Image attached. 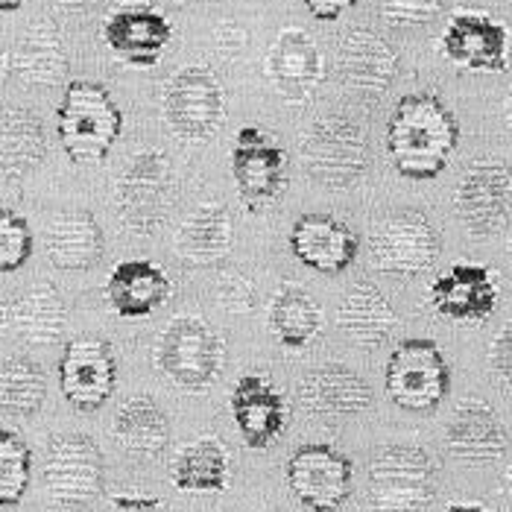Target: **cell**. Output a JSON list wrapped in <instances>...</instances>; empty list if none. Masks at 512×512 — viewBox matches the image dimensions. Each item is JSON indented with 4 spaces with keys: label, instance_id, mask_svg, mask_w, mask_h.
Returning <instances> with one entry per match:
<instances>
[{
    "label": "cell",
    "instance_id": "7402d4cb",
    "mask_svg": "<svg viewBox=\"0 0 512 512\" xmlns=\"http://www.w3.org/2000/svg\"><path fill=\"white\" fill-rule=\"evenodd\" d=\"M229 410L243 445L252 451L270 448L287 428V401L264 375L237 378L229 395Z\"/></svg>",
    "mask_w": 512,
    "mask_h": 512
},
{
    "label": "cell",
    "instance_id": "cb8c5ba5",
    "mask_svg": "<svg viewBox=\"0 0 512 512\" xmlns=\"http://www.w3.org/2000/svg\"><path fill=\"white\" fill-rule=\"evenodd\" d=\"M6 71H12L24 85L56 88L68 77V53L59 27L50 18H36L27 24L21 39L6 56Z\"/></svg>",
    "mask_w": 512,
    "mask_h": 512
},
{
    "label": "cell",
    "instance_id": "e0dca14e",
    "mask_svg": "<svg viewBox=\"0 0 512 512\" xmlns=\"http://www.w3.org/2000/svg\"><path fill=\"white\" fill-rule=\"evenodd\" d=\"M501 296L498 273L492 267L460 261L442 270L428 287L434 311L454 322H483L495 314Z\"/></svg>",
    "mask_w": 512,
    "mask_h": 512
},
{
    "label": "cell",
    "instance_id": "c3c4849f",
    "mask_svg": "<svg viewBox=\"0 0 512 512\" xmlns=\"http://www.w3.org/2000/svg\"><path fill=\"white\" fill-rule=\"evenodd\" d=\"M179 3H197V0H179Z\"/></svg>",
    "mask_w": 512,
    "mask_h": 512
},
{
    "label": "cell",
    "instance_id": "9c48e42d",
    "mask_svg": "<svg viewBox=\"0 0 512 512\" xmlns=\"http://www.w3.org/2000/svg\"><path fill=\"white\" fill-rule=\"evenodd\" d=\"M106 460L100 445L85 434L50 439L44 457V489L62 507H85L103 495Z\"/></svg>",
    "mask_w": 512,
    "mask_h": 512
},
{
    "label": "cell",
    "instance_id": "277c9868",
    "mask_svg": "<svg viewBox=\"0 0 512 512\" xmlns=\"http://www.w3.org/2000/svg\"><path fill=\"white\" fill-rule=\"evenodd\" d=\"M436 495L434 457L410 442H395L369 460L366 501L375 512H419Z\"/></svg>",
    "mask_w": 512,
    "mask_h": 512
},
{
    "label": "cell",
    "instance_id": "8fae6325",
    "mask_svg": "<svg viewBox=\"0 0 512 512\" xmlns=\"http://www.w3.org/2000/svg\"><path fill=\"white\" fill-rule=\"evenodd\" d=\"M355 466L334 445L308 442L287 460V486L311 512H337L352 495Z\"/></svg>",
    "mask_w": 512,
    "mask_h": 512
},
{
    "label": "cell",
    "instance_id": "8992f818",
    "mask_svg": "<svg viewBox=\"0 0 512 512\" xmlns=\"http://www.w3.org/2000/svg\"><path fill=\"white\" fill-rule=\"evenodd\" d=\"M156 363L173 387L205 393L226 366V343L205 319L173 316L161 331Z\"/></svg>",
    "mask_w": 512,
    "mask_h": 512
},
{
    "label": "cell",
    "instance_id": "d590c367",
    "mask_svg": "<svg viewBox=\"0 0 512 512\" xmlns=\"http://www.w3.org/2000/svg\"><path fill=\"white\" fill-rule=\"evenodd\" d=\"M30 255H33L30 223L18 211L3 208L0 211V270L15 273L30 261Z\"/></svg>",
    "mask_w": 512,
    "mask_h": 512
},
{
    "label": "cell",
    "instance_id": "f6af8a7d",
    "mask_svg": "<svg viewBox=\"0 0 512 512\" xmlns=\"http://www.w3.org/2000/svg\"><path fill=\"white\" fill-rule=\"evenodd\" d=\"M21 6H24V0H0V12H15Z\"/></svg>",
    "mask_w": 512,
    "mask_h": 512
},
{
    "label": "cell",
    "instance_id": "83f0119b",
    "mask_svg": "<svg viewBox=\"0 0 512 512\" xmlns=\"http://www.w3.org/2000/svg\"><path fill=\"white\" fill-rule=\"evenodd\" d=\"M337 325L360 349H381L398 328V314L375 284L357 281L340 299Z\"/></svg>",
    "mask_w": 512,
    "mask_h": 512
},
{
    "label": "cell",
    "instance_id": "7a4b0ae2",
    "mask_svg": "<svg viewBox=\"0 0 512 512\" xmlns=\"http://www.w3.org/2000/svg\"><path fill=\"white\" fill-rule=\"evenodd\" d=\"M56 129L65 156L79 167H91L100 164L115 147L123 129V115L106 85L74 79L65 85V97L56 112Z\"/></svg>",
    "mask_w": 512,
    "mask_h": 512
},
{
    "label": "cell",
    "instance_id": "2e32d148",
    "mask_svg": "<svg viewBox=\"0 0 512 512\" xmlns=\"http://www.w3.org/2000/svg\"><path fill=\"white\" fill-rule=\"evenodd\" d=\"M59 387L79 413L100 410L118 387V360L106 340L77 337L59 360Z\"/></svg>",
    "mask_w": 512,
    "mask_h": 512
},
{
    "label": "cell",
    "instance_id": "d6986e66",
    "mask_svg": "<svg viewBox=\"0 0 512 512\" xmlns=\"http://www.w3.org/2000/svg\"><path fill=\"white\" fill-rule=\"evenodd\" d=\"M334 71L340 85L363 97H381L398 77V53L375 30L355 27L337 44Z\"/></svg>",
    "mask_w": 512,
    "mask_h": 512
},
{
    "label": "cell",
    "instance_id": "44dd1931",
    "mask_svg": "<svg viewBox=\"0 0 512 512\" xmlns=\"http://www.w3.org/2000/svg\"><path fill=\"white\" fill-rule=\"evenodd\" d=\"M290 252L299 264L322 276H340L357 258L360 240L337 217L331 214H305L290 229Z\"/></svg>",
    "mask_w": 512,
    "mask_h": 512
},
{
    "label": "cell",
    "instance_id": "603a6c76",
    "mask_svg": "<svg viewBox=\"0 0 512 512\" xmlns=\"http://www.w3.org/2000/svg\"><path fill=\"white\" fill-rule=\"evenodd\" d=\"M299 404L305 413L322 419L357 416L372 407V390L355 369L343 363H325L311 369L299 384Z\"/></svg>",
    "mask_w": 512,
    "mask_h": 512
},
{
    "label": "cell",
    "instance_id": "f35d334b",
    "mask_svg": "<svg viewBox=\"0 0 512 512\" xmlns=\"http://www.w3.org/2000/svg\"><path fill=\"white\" fill-rule=\"evenodd\" d=\"M489 363H492L495 375L512 390V322H507L495 334V340L489 346Z\"/></svg>",
    "mask_w": 512,
    "mask_h": 512
},
{
    "label": "cell",
    "instance_id": "7c38bea8",
    "mask_svg": "<svg viewBox=\"0 0 512 512\" xmlns=\"http://www.w3.org/2000/svg\"><path fill=\"white\" fill-rule=\"evenodd\" d=\"M439 53L463 71L501 74L510 62V30L489 12L457 9L442 27Z\"/></svg>",
    "mask_w": 512,
    "mask_h": 512
},
{
    "label": "cell",
    "instance_id": "bcb514c9",
    "mask_svg": "<svg viewBox=\"0 0 512 512\" xmlns=\"http://www.w3.org/2000/svg\"><path fill=\"white\" fill-rule=\"evenodd\" d=\"M507 129H510V135H512V91H510V97H507Z\"/></svg>",
    "mask_w": 512,
    "mask_h": 512
},
{
    "label": "cell",
    "instance_id": "4dcf8cb0",
    "mask_svg": "<svg viewBox=\"0 0 512 512\" xmlns=\"http://www.w3.org/2000/svg\"><path fill=\"white\" fill-rule=\"evenodd\" d=\"M170 480L179 492H226L229 451L217 436H199L173 460Z\"/></svg>",
    "mask_w": 512,
    "mask_h": 512
},
{
    "label": "cell",
    "instance_id": "6da1fadb",
    "mask_svg": "<svg viewBox=\"0 0 512 512\" xmlns=\"http://www.w3.org/2000/svg\"><path fill=\"white\" fill-rule=\"evenodd\" d=\"M460 144V123L434 91L404 94L387 120V156L404 179H436Z\"/></svg>",
    "mask_w": 512,
    "mask_h": 512
},
{
    "label": "cell",
    "instance_id": "ffe728a7",
    "mask_svg": "<svg viewBox=\"0 0 512 512\" xmlns=\"http://www.w3.org/2000/svg\"><path fill=\"white\" fill-rule=\"evenodd\" d=\"M445 448L460 463L486 466L498 463L507 454L510 434L495 407H489L480 398H466L454 407L445 425Z\"/></svg>",
    "mask_w": 512,
    "mask_h": 512
},
{
    "label": "cell",
    "instance_id": "3957f363",
    "mask_svg": "<svg viewBox=\"0 0 512 512\" xmlns=\"http://www.w3.org/2000/svg\"><path fill=\"white\" fill-rule=\"evenodd\" d=\"M308 179L328 191H349L369 170V141L352 118L325 115L308 126L299 147Z\"/></svg>",
    "mask_w": 512,
    "mask_h": 512
},
{
    "label": "cell",
    "instance_id": "ac0fdd59",
    "mask_svg": "<svg viewBox=\"0 0 512 512\" xmlns=\"http://www.w3.org/2000/svg\"><path fill=\"white\" fill-rule=\"evenodd\" d=\"M264 71L270 85L287 106H302L314 97L319 82L325 77L322 68V53L316 41L299 30V27H284L276 41L267 50Z\"/></svg>",
    "mask_w": 512,
    "mask_h": 512
},
{
    "label": "cell",
    "instance_id": "5b68a950",
    "mask_svg": "<svg viewBox=\"0 0 512 512\" xmlns=\"http://www.w3.org/2000/svg\"><path fill=\"white\" fill-rule=\"evenodd\" d=\"M176 202V170L164 150H141L123 164L115 185L120 223L141 237L156 235Z\"/></svg>",
    "mask_w": 512,
    "mask_h": 512
},
{
    "label": "cell",
    "instance_id": "681fc988",
    "mask_svg": "<svg viewBox=\"0 0 512 512\" xmlns=\"http://www.w3.org/2000/svg\"><path fill=\"white\" fill-rule=\"evenodd\" d=\"M507 249H510V252H512V237H510V243H507Z\"/></svg>",
    "mask_w": 512,
    "mask_h": 512
},
{
    "label": "cell",
    "instance_id": "836d02e7",
    "mask_svg": "<svg viewBox=\"0 0 512 512\" xmlns=\"http://www.w3.org/2000/svg\"><path fill=\"white\" fill-rule=\"evenodd\" d=\"M47 398V375L27 355H9L0 372V407L9 419H30Z\"/></svg>",
    "mask_w": 512,
    "mask_h": 512
},
{
    "label": "cell",
    "instance_id": "8d00e7d4",
    "mask_svg": "<svg viewBox=\"0 0 512 512\" xmlns=\"http://www.w3.org/2000/svg\"><path fill=\"white\" fill-rule=\"evenodd\" d=\"M442 3L445 0H378V12L384 24L395 30H410V27L431 24L442 12Z\"/></svg>",
    "mask_w": 512,
    "mask_h": 512
},
{
    "label": "cell",
    "instance_id": "5bb4252c",
    "mask_svg": "<svg viewBox=\"0 0 512 512\" xmlns=\"http://www.w3.org/2000/svg\"><path fill=\"white\" fill-rule=\"evenodd\" d=\"M372 267L393 276H422L439 258V235L422 211H398L387 217L369 240Z\"/></svg>",
    "mask_w": 512,
    "mask_h": 512
},
{
    "label": "cell",
    "instance_id": "f546056e",
    "mask_svg": "<svg viewBox=\"0 0 512 512\" xmlns=\"http://www.w3.org/2000/svg\"><path fill=\"white\" fill-rule=\"evenodd\" d=\"M115 439L126 454L158 457L170 442V419L156 398L135 395L123 401L115 413Z\"/></svg>",
    "mask_w": 512,
    "mask_h": 512
},
{
    "label": "cell",
    "instance_id": "ab89813d",
    "mask_svg": "<svg viewBox=\"0 0 512 512\" xmlns=\"http://www.w3.org/2000/svg\"><path fill=\"white\" fill-rule=\"evenodd\" d=\"M246 30L237 24V21H223L217 30H214V47L223 59H237L243 50H246Z\"/></svg>",
    "mask_w": 512,
    "mask_h": 512
},
{
    "label": "cell",
    "instance_id": "60d3db41",
    "mask_svg": "<svg viewBox=\"0 0 512 512\" xmlns=\"http://www.w3.org/2000/svg\"><path fill=\"white\" fill-rule=\"evenodd\" d=\"M302 3L316 21H337L343 12H349L355 6L357 0H302Z\"/></svg>",
    "mask_w": 512,
    "mask_h": 512
},
{
    "label": "cell",
    "instance_id": "30bf717a",
    "mask_svg": "<svg viewBox=\"0 0 512 512\" xmlns=\"http://www.w3.org/2000/svg\"><path fill=\"white\" fill-rule=\"evenodd\" d=\"M454 208L474 237L501 235L512 214V170L501 158H477L457 182Z\"/></svg>",
    "mask_w": 512,
    "mask_h": 512
},
{
    "label": "cell",
    "instance_id": "4fadbf2b",
    "mask_svg": "<svg viewBox=\"0 0 512 512\" xmlns=\"http://www.w3.org/2000/svg\"><path fill=\"white\" fill-rule=\"evenodd\" d=\"M232 176L249 211L276 205L287 188V153L261 126L237 129L232 144Z\"/></svg>",
    "mask_w": 512,
    "mask_h": 512
},
{
    "label": "cell",
    "instance_id": "4316f807",
    "mask_svg": "<svg viewBox=\"0 0 512 512\" xmlns=\"http://www.w3.org/2000/svg\"><path fill=\"white\" fill-rule=\"evenodd\" d=\"M106 237L91 211L56 214L44 229V252L59 270H91L103 258Z\"/></svg>",
    "mask_w": 512,
    "mask_h": 512
},
{
    "label": "cell",
    "instance_id": "7bdbcfd3",
    "mask_svg": "<svg viewBox=\"0 0 512 512\" xmlns=\"http://www.w3.org/2000/svg\"><path fill=\"white\" fill-rule=\"evenodd\" d=\"M50 3L59 6V9H65V12H85V9L97 6L100 0H50Z\"/></svg>",
    "mask_w": 512,
    "mask_h": 512
},
{
    "label": "cell",
    "instance_id": "484cf974",
    "mask_svg": "<svg viewBox=\"0 0 512 512\" xmlns=\"http://www.w3.org/2000/svg\"><path fill=\"white\" fill-rule=\"evenodd\" d=\"M106 302L120 319H141L156 314L158 308L170 299L173 284L167 273L144 258L120 261L106 281Z\"/></svg>",
    "mask_w": 512,
    "mask_h": 512
},
{
    "label": "cell",
    "instance_id": "d6a6232c",
    "mask_svg": "<svg viewBox=\"0 0 512 512\" xmlns=\"http://www.w3.org/2000/svg\"><path fill=\"white\" fill-rule=\"evenodd\" d=\"M47 156V138L41 120L21 106L3 112V179L15 182L27 176Z\"/></svg>",
    "mask_w": 512,
    "mask_h": 512
},
{
    "label": "cell",
    "instance_id": "ee69618b",
    "mask_svg": "<svg viewBox=\"0 0 512 512\" xmlns=\"http://www.w3.org/2000/svg\"><path fill=\"white\" fill-rule=\"evenodd\" d=\"M445 512H492V510H486L483 504H451Z\"/></svg>",
    "mask_w": 512,
    "mask_h": 512
},
{
    "label": "cell",
    "instance_id": "ba28073f",
    "mask_svg": "<svg viewBox=\"0 0 512 512\" xmlns=\"http://www.w3.org/2000/svg\"><path fill=\"white\" fill-rule=\"evenodd\" d=\"M384 387L395 407L407 413H431L451 390V366L434 340H401L387 360Z\"/></svg>",
    "mask_w": 512,
    "mask_h": 512
},
{
    "label": "cell",
    "instance_id": "7dc6e473",
    "mask_svg": "<svg viewBox=\"0 0 512 512\" xmlns=\"http://www.w3.org/2000/svg\"><path fill=\"white\" fill-rule=\"evenodd\" d=\"M507 483H510V492H512V466H510V474H507Z\"/></svg>",
    "mask_w": 512,
    "mask_h": 512
},
{
    "label": "cell",
    "instance_id": "9a60e30c",
    "mask_svg": "<svg viewBox=\"0 0 512 512\" xmlns=\"http://www.w3.org/2000/svg\"><path fill=\"white\" fill-rule=\"evenodd\" d=\"M170 39L173 24L147 0H123L103 21L106 47L132 68H156Z\"/></svg>",
    "mask_w": 512,
    "mask_h": 512
},
{
    "label": "cell",
    "instance_id": "f1b7e54d",
    "mask_svg": "<svg viewBox=\"0 0 512 512\" xmlns=\"http://www.w3.org/2000/svg\"><path fill=\"white\" fill-rule=\"evenodd\" d=\"M232 217L220 202H202L179 226L173 249L188 267H211L232 249Z\"/></svg>",
    "mask_w": 512,
    "mask_h": 512
},
{
    "label": "cell",
    "instance_id": "1f68e13d",
    "mask_svg": "<svg viewBox=\"0 0 512 512\" xmlns=\"http://www.w3.org/2000/svg\"><path fill=\"white\" fill-rule=\"evenodd\" d=\"M322 325V311L316 299L299 284L284 281L270 305V331L284 349H305L314 343Z\"/></svg>",
    "mask_w": 512,
    "mask_h": 512
},
{
    "label": "cell",
    "instance_id": "b9f144b4",
    "mask_svg": "<svg viewBox=\"0 0 512 512\" xmlns=\"http://www.w3.org/2000/svg\"><path fill=\"white\" fill-rule=\"evenodd\" d=\"M109 512H167V507L150 495H118Z\"/></svg>",
    "mask_w": 512,
    "mask_h": 512
},
{
    "label": "cell",
    "instance_id": "52a82bcc",
    "mask_svg": "<svg viewBox=\"0 0 512 512\" xmlns=\"http://www.w3.org/2000/svg\"><path fill=\"white\" fill-rule=\"evenodd\" d=\"M161 118L179 141H211L226 120V91L220 79L202 65L179 68L161 88Z\"/></svg>",
    "mask_w": 512,
    "mask_h": 512
},
{
    "label": "cell",
    "instance_id": "e575fe53",
    "mask_svg": "<svg viewBox=\"0 0 512 512\" xmlns=\"http://www.w3.org/2000/svg\"><path fill=\"white\" fill-rule=\"evenodd\" d=\"M33 472V451L12 428L0 431V504L18 507L27 495Z\"/></svg>",
    "mask_w": 512,
    "mask_h": 512
},
{
    "label": "cell",
    "instance_id": "74e56055",
    "mask_svg": "<svg viewBox=\"0 0 512 512\" xmlns=\"http://www.w3.org/2000/svg\"><path fill=\"white\" fill-rule=\"evenodd\" d=\"M217 302L223 311L229 314H252L255 305H258V290H255V281L240 273V270H223L217 276Z\"/></svg>",
    "mask_w": 512,
    "mask_h": 512
},
{
    "label": "cell",
    "instance_id": "d4e9b609",
    "mask_svg": "<svg viewBox=\"0 0 512 512\" xmlns=\"http://www.w3.org/2000/svg\"><path fill=\"white\" fill-rule=\"evenodd\" d=\"M6 328L27 346H56L65 337L68 308L53 281H36L6 305Z\"/></svg>",
    "mask_w": 512,
    "mask_h": 512
}]
</instances>
